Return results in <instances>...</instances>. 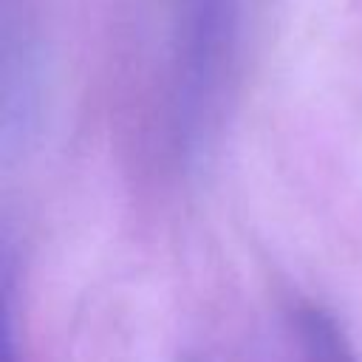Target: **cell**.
Listing matches in <instances>:
<instances>
[{"instance_id": "cell-2", "label": "cell", "mask_w": 362, "mask_h": 362, "mask_svg": "<svg viewBox=\"0 0 362 362\" xmlns=\"http://www.w3.org/2000/svg\"><path fill=\"white\" fill-rule=\"evenodd\" d=\"M0 362H14V356H11V337H8V322H3V345H0Z\"/></svg>"}, {"instance_id": "cell-1", "label": "cell", "mask_w": 362, "mask_h": 362, "mask_svg": "<svg viewBox=\"0 0 362 362\" xmlns=\"http://www.w3.org/2000/svg\"><path fill=\"white\" fill-rule=\"evenodd\" d=\"M300 362H359L351 351V345L345 342V337L339 334V328L317 314V311H305L300 314Z\"/></svg>"}]
</instances>
